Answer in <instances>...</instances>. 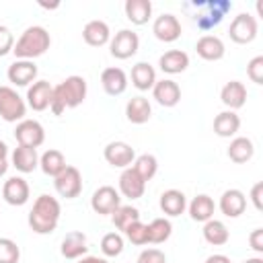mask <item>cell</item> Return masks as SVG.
I'll list each match as a JSON object with an SVG mask.
<instances>
[{"label":"cell","mask_w":263,"mask_h":263,"mask_svg":"<svg viewBox=\"0 0 263 263\" xmlns=\"http://www.w3.org/2000/svg\"><path fill=\"white\" fill-rule=\"evenodd\" d=\"M60 214H62L60 201L47 193H41L33 201V208L29 212V228L35 234H51L58 228Z\"/></svg>","instance_id":"1"},{"label":"cell","mask_w":263,"mask_h":263,"mask_svg":"<svg viewBox=\"0 0 263 263\" xmlns=\"http://www.w3.org/2000/svg\"><path fill=\"white\" fill-rule=\"evenodd\" d=\"M51 45V37L47 33L45 27L41 25H33V27H27L21 37L14 41V47H12V53L16 55V60H35L39 55H43Z\"/></svg>","instance_id":"2"},{"label":"cell","mask_w":263,"mask_h":263,"mask_svg":"<svg viewBox=\"0 0 263 263\" xmlns=\"http://www.w3.org/2000/svg\"><path fill=\"white\" fill-rule=\"evenodd\" d=\"M193 6H195L193 21L199 31H212L232 10V2L228 0H205V2H195Z\"/></svg>","instance_id":"3"},{"label":"cell","mask_w":263,"mask_h":263,"mask_svg":"<svg viewBox=\"0 0 263 263\" xmlns=\"http://www.w3.org/2000/svg\"><path fill=\"white\" fill-rule=\"evenodd\" d=\"M27 113L25 99L12 88V86H0V117L8 123L23 121Z\"/></svg>","instance_id":"4"},{"label":"cell","mask_w":263,"mask_h":263,"mask_svg":"<svg viewBox=\"0 0 263 263\" xmlns=\"http://www.w3.org/2000/svg\"><path fill=\"white\" fill-rule=\"evenodd\" d=\"M138 47H140V37H138V33L132 31V29H121V31H117V33L111 37V41H109V51H111V55L117 58V60H129L132 55H136Z\"/></svg>","instance_id":"5"},{"label":"cell","mask_w":263,"mask_h":263,"mask_svg":"<svg viewBox=\"0 0 263 263\" xmlns=\"http://www.w3.org/2000/svg\"><path fill=\"white\" fill-rule=\"evenodd\" d=\"M257 31H259V25H257V18L249 12H240L232 18L230 23V29H228V35L234 43L238 45H245V43H251L255 37H257Z\"/></svg>","instance_id":"6"},{"label":"cell","mask_w":263,"mask_h":263,"mask_svg":"<svg viewBox=\"0 0 263 263\" xmlns=\"http://www.w3.org/2000/svg\"><path fill=\"white\" fill-rule=\"evenodd\" d=\"M53 187L66 199L78 197L82 193V175H80V171L72 164H66V168L58 177H53Z\"/></svg>","instance_id":"7"},{"label":"cell","mask_w":263,"mask_h":263,"mask_svg":"<svg viewBox=\"0 0 263 263\" xmlns=\"http://www.w3.org/2000/svg\"><path fill=\"white\" fill-rule=\"evenodd\" d=\"M55 88L60 90L64 103H66V109H74L78 105H82V101L86 99V80L82 76H68L66 80H62L60 84H55Z\"/></svg>","instance_id":"8"},{"label":"cell","mask_w":263,"mask_h":263,"mask_svg":"<svg viewBox=\"0 0 263 263\" xmlns=\"http://www.w3.org/2000/svg\"><path fill=\"white\" fill-rule=\"evenodd\" d=\"M14 140L18 142V146L39 148L45 142V129L37 119H23L14 127Z\"/></svg>","instance_id":"9"},{"label":"cell","mask_w":263,"mask_h":263,"mask_svg":"<svg viewBox=\"0 0 263 263\" xmlns=\"http://www.w3.org/2000/svg\"><path fill=\"white\" fill-rule=\"evenodd\" d=\"M103 156L105 160L115 166V168H127L134 164L136 160V150L127 144V142H121V140H115V142H109L103 150Z\"/></svg>","instance_id":"10"},{"label":"cell","mask_w":263,"mask_h":263,"mask_svg":"<svg viewBox=\"0 0 263 263\" xmlns=\"http://www.w3.org/2000/svg\"><path fill=\"white\" fill-rule=\"evenodd\" d=\"M119 205H121V195H119V191H117L115 187H111V185H101V187L92 193V197H90V208H92L97 214H103V216L113 214Z\"/></svg>","instance_id":"11"},{"label":"cell","mask_w":263,"mask_h":263,"mask_svg":"<svg viewBox=\"0 0 263 263\" xmlns=\"http://www.w3.org/2000/svg\"><path fill=\"white\" fill-rule=\"evenodd\" d=\"M152 33L158 41H164V43H173L181 37V23L175 14L171 12H164L160 16H156V21L152 23Z\"/></svg>","instance_id":"12"},{"label":"cell","mask_w":263,"mask_h":263,"mask_svg":"<svg viewBox=\"0 0 263 263\" xmlns=\"http://www.w3.org/2000/svg\"><path fill=\"white\" fill-rule=\"evenodd\" d=\"M6 76L14 86H31L37 78V66L31 60H14L8 66Z\"/></svg>","instance_id":"13"},{"label":"cell","mask_w":263,"mask_h":263,"mask_svg":"<svg viewBox=\"0 0 263 263\" xmlns=\"http://www.w3.org/2000/svg\"><path fill=\"white\" fill-rule=\"evenodd\" d=\"M51 95H53V86L47 80H35L27 88V107H31L33 111H45L49 109Z\"/></svg>","instance_id":"14"},{"label":"cell","mask_w":263,"mask_h":263,"mask_svg":"<svg viewBox=\"0 0 263 263\" xmlns=\"http://www.w3.org/2000/svg\"><path fill=\"white\" fill-rule=\"evenodd\" d=\"M29 195H31V189L23 177H10L2 185V197L10 205H25L29 201Z\"/></svg>","instance_id":"15"},{"label":"cell","mask_w":263,"mask_h":263,"mask_svg":"<svg viewBox=\"0 0 263 263\" xmlns=\"http://www.w3.org/2000/svg\"><path fill=\"white\" fill-rule=\"evenodd\" d=\"M119 195L127 197V199H140L146 191V181L132 168H123V173L119 175Z\"/></svg>","instance_id":"16"},{"label":"cell","mask_w":263,"mask_h":263,"mask_svg":"<svg viewBox=\"0 0 263 263\" xmlns=\"http://www.w3.org/2000/svg\"><path fill=\"white\" fill-rule=\"evenodd\" d=\"M88 251V240L82 230H72L62 238L60 253L64 259H80Z\"/></svg>","instance_id":"17"},{"label":"cell","mask_w":263,"mask_h":263,"mask_svg":"<svg viewBox=\"0 0 263 263\" xmlns=\"http://www.w3.org/2000/svg\"><path fill=\"white\" fill-rule=\"evenodd\" d=\"M152 97L162 107H175L181 101V88L175 80L162 78V80H156V84L152 86Z\"/></svg>","instance_id":"18"},{"label":"cell","mask_w":263,"mask_h":263,"mask_svg":"<svg viewBox=\"0 0 263 263\" xmlns=\"http://www.w3.org/2000/svg\"><path fill=\"white\" fill-rule=\"evenodd\" d=\"M101 84H103V90L111 97L123 95L127 88V74L117 66H109L101 72Z\"/></svg>","instance_id":"19"},{"label":"cell","mask_w":263,"mask_h":263,"mask_svg":"<svg viewBox=\"0 0 263 263\" xmlns=\"http://www.w3.org/2000/svg\"><path fill=\"white\" fill-rule=\"evenodd\" d=\"M247 86L240 80H230L222 86L220 90V101L224 103V107L228 111H236L247 103Z\"/></svg>","instance_id":"20"},{"label":"cell","mask_w":263,"mask_h":263,"mask_svg":"<svg viewBox=\"0 0 263 263\" xmlns=\"http://www.w3.org/2000/svg\"><path fill=\"white\" fill-rule=\"evenodd\" d=\"M195 51H197L199 58H203L208 62H218V60L224 58L226 47H224V41L218 35H201L195 43Z\"/></svg>","instance_id":"21"},{"label":"cell","mask_w":263,"mask_h":263,"mask_svg":"<svg viewBox=\"0 0 263 263\" xmlns=\"http://www.w3.org/2000/svg\"><path fill=\"white\" fill-rule=\"evenodd\" d=\"M218 208L226 218H238L247 208V197L240 189H226L220 195Z\"/></svg>","instance_id":"22"},{"label":"cell","mask_w":263,"mask_h":263,"mask_svg":"<svg viewBox=\"0 0 263 263\" xmlns=\"http://www.w3.org/2000/svg\"><path fill=\"white\" fill-rule=\"evenodd\" d=\"M82 39H84L88 45H92V47H101V45L109 43V41H111L109 25H107L105 21H101V18L88 21V23L84 25V29H82Z\"/></svg>","instance_id":"23"},{"label":"cell","mask_w":263,"mask_h":263,"mask_svg":"<svg viewBox=\"0 0 263 263\" xmlns=\"http://www.w3.org/2000/svg\"><path fill=\"white\" fill-rule=\"evenodd\" d=\"M125 117L129 123H136V125H142L146 123L150 117H152V105L146 97L138 95V97H132L125 105Z\"/></svg>","instance_id":"24"},{"label":"cell","mask_w":263,"mask_h":263,"mask_svg":"<svg viewBox=\"0 0 263 263\" xmlns=\"http://www.w3.org/2000/svg\"><path fill=\"white\" fill-rule=\"evenodd\" d=\"M10 162L18 173H33L39 166V154L37 148L29 146H16L10 154Z\"/></svg>","instance_id":"25"},{"label":"cell","mask_w":263,"mask_h":263,"mask_svg":"<svg viewBox=\"0 0 263 263\" xmlns=\"http://www.w3.org/2000/svg\"><path fill=\"white\" fill-rule=\"evenodd\" d=\"M158 66L164 74H181L189 66V55L183 49H168L158 58Z\"/></svg>","instance_id":"26"},{"label":"cell","mask_w":263,"mask_h":263,"mask_svg":"<svg viewBox=\"0 0 263 263\" xmlns=\"http://www.w3.org/2000/svg\"><path fill=\"white\" fill-rule=\"evenodd\" d=\"M158 203H160V210H162L166 216H171V218L181 216V214L187 210V197H185V193L179 191V189H166V191H162Z\"/></svg>","instance_id":"27"},{"label":"cell","mask_w":263,"mask_h":263,"mask_svg":"<svg viewBox=\"0 0 263 263\" xmlns=\"http://www.w3.org/2000/svg\"><path fill=\"white\" fill-rule=\"evenodd\" d=\"M187 210H189L191 220H195V222H208V220L214 218L216 203H214V199H212L210 195L199 193V195H195V197L191 199V203L187 205Z\"/></svg>","instance_id":"28"},{"label":"cell","mask_w":263,"mask_h":263,"mask_svg":"<svg viewBox=\"0 0 263 263\" xmlns=\"http://www.w3.org/2000/svg\"><path fill=\"white\" fill-rule=\"evenodd\" d=\"M132 84L138 90H152L156 84V70L148 62H138L132 66Z\"/></svg>","instance_id":"29"},{"label":"cell","mask_w":263,"mask_h":263,"mask_svg":"<svg viewBox=\"0 0 263 263\" xmlns=\"http://www.w3.org/2000/svg\"><path fill=\"white\" fill-rule=\"evenodd\" d=\"M240 127V117L236 115V111H220L214 117V134L220 138H230L238 132Z\"/></svg>","instance_id":"30"},{"label":"cell","mask_w":263,"mask_h":263,"mask_svg":"<svg viewBox=\"0 0 263 263\" xmlns=\"http://www.w3.org/2000/svg\"><path fill=\"white\" fill-rule=\"evenodd\" d=\"M255 154V146H253V140L251 138H245V136H236L230 146H228V158L236 164H245L253 158Z\"/></svg>","instance_id":"31"},{"label":"cell","mask_w":263,"mask_h":263,"mask_svg":"<svg viewBox=\"0 0 263 263\" xmlns=\"http://www.w3.org/2000/svg\"><path fill=\"white\" fill-rule=\"evenodd\" d=\"M125 16L134 25H146L152 16V2L150 0H125Z\"/></svg>","instance_id":"32"},{"label":"cell","mask_w":263,"mask_h":263,"mask_svg":"<svg viewBox=\"0 0 263 263\" xmlns=\"http://www.w3.org/2000/svg\"><path fill=\"white\" fill-rule=\"evenodd\" d=\"M201 232H203L205 242H210V245H214V247H222V245H226L228 238H230V232H228L226 224H224L222 220H216V218L203 222V230H201Z\"/></svg>","instance_id":"33"},{"label":"cell","mask_w":263,"mask_h":263,"mask_svg":"<svg viewBox=\"0 0 263 263\" xmlns=\"http://www.w3.org/2000/svg\"><path fill=\"white\" fill-rule=\"evenodd\" d=\"M39 166H41V171H43L47 177H58V175L66 168V158H64V154H62L60 150L49 148V150H45V152L39 156Z\"/></svg>","instance_id":"34"},{"label":"cell","mask_w":263,"mask_h":263,"mask_svg":"<svg viewBox=\"0 0 263 263\" xmlns=\"http://www.w3.org/2000/svg\"><path fill=\"white\" fill-rule=\"evenodd\" d=\"M148 230V242L150 245H162L173 234V224L168 218H154L150 224H146Z\"/></svg>","instance_id":"35"},{"label":"cell","mask_w":263,"mask_h":263,"mask_svg":"<svg viewBox=\"0 0 263 263\" xmlns=\"http://www.w3.org/2000/svg\"><path fill=\"white\" fill-rule=\"evenodd\" d=\"M111 220H113L115 228L123 232L129 224H134V222L140 220V210L134 208V205H119V208L111 214Z\"/></svg>","instance_id":"36"},{"label":"cell","mask_w":263,"mask_h":263,"mask_svg":"<svg viewBox=\"0 0 263 263\" xmlns=\"http://www.w3.org/2000/svg\"><path fill=\"white\" fill-rule=\"evenodd\" d=\"M144 181H150L154 175H156V171H158V160H156V156L154 154H140V156H136V160H134V166H132Z\"/></svg>","instance_id":"37"},{"label":"cell","mask_w":263,"mask_h":263,"mask_svg":"<svg viewBox=\"0 0 263 263\" xmlns=\"http://www.w3.org/2000/svg\"><path fill=\"white\" fill-rule=\"evenodd\" d=\"M101 251L105 257H117L123 251V236L119 232H107L101 238Z\"/></svg>","instance_id":"38"},{"label":"cell","mask_w":263,"mask_h":263,"mask_svg":"<svg viewBox=\"0 0 263 263\" xmlns=\"http://www.w3.org/2000/svg\"><path fill=\"white\" fill-rule=\"evenodd\" d=\"M123 234H125V238H127L132 245H138V247L148 245V230H146V224H144L142 220L129 224V226L123 230Z\"/></svg>","instance_id":"39"},{"label":"cell","mask_w":263,"mask_h":263,"mask_svg":"<svg viewBox=\"0 0 263 263\" xmlns=\"http://www.w3.org/2000/svg\"><path fill=\"white\" fill-rule=\"evenodd\" d=\"M21 249L12 238L2 236L0 238V263H18Z\"/></svg>","instance_id":"40"},{"label":"cell","mask_w":263,"mask_h":263,"mask_svg":"<svg viewBox=\"0 0 263 263\" xmlns=\"http://www.w3.org/2000/svg\"><path fill=\"white\" fill-rule=\"evenodd\" d=\"M247 76H249L255 84H263V55H255V58L247 64Z\"/></svg>","instance_id":"41"},{"label":"cell","mask_w":263,"mask_h":263,"mask_svg":"<svg viewBox=\"0 0 263 263\" xmlns=\"http://www.w3.org/2000/svg\"><path fill=\"white\" fill-rule=\"evenodd\" d=\"M138 263H166V255L160 249H144L138 255Z\"/></svg>","instance_id":"42"},{"label":"cell","mask_w":263,"mask_h":263,"mask_svg":"<svg viewBox=\"0 0 263 263\" xmlns=\"http://www.w3.org/2000/svg\"><path fill=\"white\" fill-rule=\"evenodd\" d=\"M12 47H14V35H12V31L8 27L0 25V58L6 55V53H10Z\"/></svg>","instance_id":"43"},{"label":"cell","mask_w":263,"mask_h":263,"mask_svg":"<svg viewBox=\"0 0 263 263\" xmlns=\"http://www.w3.org/2000/svg\"><path fill=\"white\" fill-rule=\"evenodd\" d=\"M249 245H251L253 251L263 253V228H255V230L249 234Z\"/></svg>","instance_id":"44"},{"label":"cell","mask_w":263,"mask_h":263,"mask_svg":"<svg viewBox=\"0 0 263 263\" xmlns=\"http://www.w3.org/2000/svg\"><path fill=\"white\" fill-rule=\"evenodd\" d=\"M261 197H263V183L259 181V183H255L253 189H251V201H253V205H255L257 210H263V201H261Z\"/></svg>","instance_id":"45"},{"label":"cell","mask_w":263,"mask_h":263,"mask_svg":"<svg viewBox=\"0 0 263 263\" xmlns=\"http://www.w3.org/2000/svg\"><path fill=\"white\" fill-rule=\"evenodd\" d=\"M8 171V146L4 140H0V177Z\"/></svg>","instance_id":"46"},{"label":"cell","mask_w":263,"mask_h":263,"mask_svg":"<svg viewBox=\"0 0 263 263\" xmlns=\"http://www.w3.org/2000/svg\"><path fill=\"white\" fill-rule=\"evenodd\" d=\"M205 263H232V261H230V257H226L222 253H216V255H210L205 259Z\"/></svg>","instance_id":"47"},{"label":"cell","mask_w":263,"mask_h":263,"mask_svg":"<svg viewBox=\"0 0 263 263\" xmlns=\"http://www.w3.org/2000/svg\"><path fill=\"white\" fill-rule=\"evenodd\" d=\"M76 263H109V261H107V259H103V257H95V255H84V257L76 259Z\"/></svg>","instance_id":"48"},{"label":"cell","mask_w":263,"mask_h":263,"mask_svg":"<svg viewBox=\"0 0 263 263\" xmlns=\"http://www.w3.org/2000/svg\"><path fill=\"white\" fill-rule=\"evenodd\" d=\"M242 263H263V259L261 257H251V259H245Z\"/></svg>","instance_id":"49"}]
</instances>
